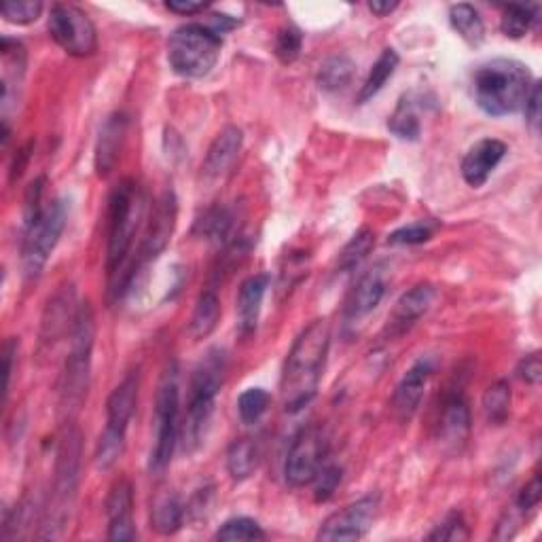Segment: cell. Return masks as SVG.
<instances>
[{
    "instance_id": "cell-33",
    "label": "cell",
    "mask_w": 542,
    "mask_h": 542,
    "mask_svg": "<svg viewBox=\"0 0 542 542\" xmlns=\"http://www.w3.org/2000/svg\"><path fill=\"white\" fill-rule=\"evenodd\" d=\"M388 130L399 140H407V142L420 140L422 123H420L418 113H415V108L407 96L401 98V102L396 104L394 113L388 119Z\"/></svg>"
},
{
    "instance_id": "cell-11",
    "label": "cell",
    "mask_w": 542,
    "mask_h": 542,
    "mask_svg": "<svg viewBox=\"0 0 542 542\" xmlns=\"http://www.w3.org/2000/svg\"><path fill=\"white\" fill-rule=\"evenodd\" d=\"M176 216H178L176 195L174 191H164V195L159 197L149 214L144 238L140 242L136 257L132 259L130 274H128V293L132 291V286L138 280V276L144 274V269L164 255V250L168 248L172 233L176 229Z\"/></svg>"
},
{
    "instance_id": "cell-19",
    "label": "cell",
    "mask_w": 542,
    "mask_h": 542,
    "mask_svg": "<svg viewBox=\"0 0 542 542\" xmlns=\"http://www.w3.org/2000/svg\"><path fill=\"white\" fill-rule=\"evenodd\" d=\"M106 519H108V540L125 542L136 540L134 526V487L128 479L113 483L106 496Z\"/></svg>"
},
{
    "instance_id": "cell-32",
    "label": "cell",
    "mask_w": 542,
    "mask_h": 542,
    "mask_svg": "<svg viewBox=\"0 0 542 542\" xmlns=\"http://www.w3.org/2000/svg\"><path fill=\"white\" fill-rule=\"evenodd\" d=\"M538 20V5H507L502 9L500 30L509 39H523Z\"/></svg>"
},
{
    "instance_id": "cell-12",
    "label": "cell",
    "mask_w": 542,
    "mask_h": 542,
    "mask_svg": "<svg viewBox=\"0 0 542 542\" xmlns=\"http://www.w3.org/2000/svg\"><path fill=\"white\" fill-rule=\"evenodd\" d=\"M329 454V441L324 437L320 426H305L301 428L291 449L286 454L284 462V479L291 487H305L314 483L316 475L322 471V466L327 464Z\"/></svg>"
},
{
    "instance_id": "cell-9",
    "label": "cell",
    "mask_w": 542,
    "mask_h": 542,
    "mask_svg": "<svg viewBox=\"0 0 542 542\" xmlns=\"http://www.w3.org/2000/svg\"><path fill=\"white\" fill-rule=\"evenodd\" d=\"M140 373L132 371L123 377V382L111 392L106 401V426L96 445L94 462L98 471H111L125 451V437L138 403Z\"/></svg>"
},
{
    "instance_id": "cell-4",
    "label": "cell",
    "mask_w": 542,
    "mask_h": 542,
    "mask_svg": "<svg viewBox=\"0 0 542 542\" xmlns=\"http://www.w3.org/2000/svg\"><path fill=\"white\" fill-rule=\"evenodd\" d=\"M96 346V316L89 301L79 303L75 327L68 337V356L60 382V413L66 424L75 422L89 390L92 354Z\"/></svg>"
},
{
    "instance_id": "cell-3",
    "label": "cell",
    "mask_w": 542,
    "mask_h": 542,
    "mask_svg": "<svg viewBox=\"0 0 542 542\" xmlns=\"http://www.w3.org/2000/svg\"><path fill=\"white\" fill-rule=\"evenodd\" d=\"M534 83L530 68L511 58L483 62L473 72L475 102L490 117H509L523 111Z\"/></svg>"
},
{
    "instance_id": "cell-41",
    "label": "cell",
    "mask_w": 542,
    "mask_h": 542,
    "mask_svg": "<svg viewBox=\"0 0 542 542\" xmlns=\"http://www.w3.org/2000/svg\"><path fill=\"white\" fill-rule=\"evenodd\" d=\"M343 479V468L337 464H324L322 471L314 479V498L316 502H327L337 492Z\"/></svg>"
},
{
    "instance_id": "cell-31",
    "label": "cell",
    "mask_w": 542,
    "mask_h": 542,
    "mask_svg": "<svg viewBox=\"0 0 542 542\" xmlns=\"http://www.w3.org/2000/svg\"><path fill=\"white\" fill-rule=\"evenodd\" d=\"M511 403H513L511 384L507 382V379H500V382L492 384L490 388H487V392L483 394L485 420L490 424H494V426H502L504 422L509 420Z\"/></svg>"
},
{
    "instance_id": "cell-15",
    "label": "cell",
    "mask_w": 542,
    "mask_h": 542,
    "mask_svg": "<svg viewBox=\"0 0 542 542\" xmlns=\"http://www.w3.org/2000/svg\"><path fill=\"white\" fill-rule=\"evenodd\" d=\"M77 295L75 286H62L60 291L47 301V307L41 318V333H39V354H51L64 337H70L72 327L77 320Z\"/></svg>"
},
{
    "instance_id": "cell-36",
    "label": "cell",
    "mask_w": 542,
    "mask_h": 542,
    "mask_svg": "<svg viewBox=\"0 0 542 542\" xmlns=\"http://www.w3.org/2000/svg\"><path fill=\"white\" fill-rule=\"evenodd\" d=\"M271 396L263 388H248L238 399V413L244 424H257L269 409Z\"/></svg>"
},
{
    "instance_id": "cell-23",
    "label": "cell",
    "mask_w": 542,
    "mask_h": 542,
    "mask_svg": "<svg viewBox=\"0 0 542 542\" xmlns=\"http://www.w3.org/2000/svg\"><path fill=\"white\" fill-rule=\"evenodd\" d=\"M242 144H244V132L238 128V125H227V128H223L206 153L204 166H202L204 178L216 180L225 176L229 168L233 166V161L238 159Z\"/></svg>"
},
{
    "instance_id": "cell-6",
    "label": "cell",
    "mask_w": 542,
    "mask_h": 542,
    "mask_svg": "<svg viewBox=\"0 0 542 542\" xmlns=\"http://www.w3.org/2000/svg\"><path fill=\"white\" fill-rule=\"evenodd\" d=\"M83 437L75 424H66L56 451V471H53L51 496L41 521V538H58L70 521L81 479Z\"/></svg>"
},
{
    "instance_id": "cell-24",
    "label": "cell",
    "mask_w": 542,
    "mask_h": 542,
    "mask_svg": "<svg viewBox=\"0 0 542 542\" xmlns=\"http://www.w3.org/2000/svg\"><path fill=\"white\" fill-rule=\"evenodd\" d=\"M269 288V276L257 274L242 282L238 293V331L242 337H250L259 327L263 299Z\"/></svg>"
},
{
    "instance_id": "cell-25",
    "label": "cell",
    "mask_w": 542,
    "mask_h": 542,
    "mask_svg": "<svg viewBox=\"0 0 542 542\" xmlns=\"http://www.w3.org/2000/svg\"><path fill=\"white\" fill-rule=\"evenodd\" d=\"M185 513L187 509L176 492H161L151 507V528L161 536H172L185 526Z\"/></svg>"
},
{
    "instance_id": "cell-13",
    "label": "cell",
    "mask_w": 542,
    "mask_h": 542,
    "mask_svg": "<svg viewBox=\"0 0 542 542\" xmlns=\"http://www.w3.org/2000/svg\"><path fill=\"white\" fill-rule=\"evenodd\" d=\"M49 34L68 56L89 58L98 51V32L89 15L75 5H53Z\"/></svg>"
},
{
    "instance_id": "cell-20",
    "label": "cell",
    "mask_w": 542,
    "mask_h": 542,
    "mask_svg": "<svg viewBox=\"0 0 542 542\" xmlns=\"http://www.w3.org/2000/svg\"><path fill=\"white\" fill-rule=\"evenodd\" d=\"M507 144L496 138H483L477 144H473L468 153L462 159V178L466 185L475 189L483 187L487 178L494 174V170L500 166V161L507 155Z\"/></svg>"
},
{
    "instance_id": "cell-27",
    "label": "cell",
    "mask_w": 542,
    "mask_h": 542,
    "mask_svg": "<svg viewBox=\"0 0 542 542\" xmlns=\"http://www.w3.org/2000/svg\"><path fill=\"white\" fill-rule=\"evenodd\" d=\"M259 443L250 437L236 439L227 449V471L233 481H246L259 466Z\"/></svg>"
},
{
    "instance_id": "cell-7",
    "label": "cell",
    "mask_w": 542,
    "mask_h": 542,
    "mask_svg": "<svg viewBox=\"0 0 542 542\" xmlns=\"http://www.w3.org/2000/svg\"><path fill=\"white\" fill-rule=\"evenodd\" d=\"M223 36L204 24L178 26L168 39V62L178 77L202 79L221 58Z\"/></svg>"
},
{
    "instance_id": "cell-5",
    "label": "cell",
    "mask_w": 542,
    "mask_h": 542,
    "mask_svg": "<svg viewBox=\"0 0 542 542\" xmlns=\"http://www.w3.org/2000/svg\"><path fill=\"white\" fill-rule=\"evenodd\" d=\"M225 371V352L221 348H212L191 373L187 413L183 424H180V443H183V451H187V454L200 449L208 437L216 396L223 388Z\"/></svg>"
},
{
    "instance_id": "cell-45",
    "label": "cell",
    "mask_w": 542,
    "mask_h": 542,
    "mask_svg": "<svg viewBox=\"0 0 542 542\" xmlns=\"http://www.w3.org/2000/svg\"><path fill=\"white\" fill-rule=\"evenodd\" d=\"M517 375L519 379H523V382L530 384V386H538L540 379H542V363H540V354L534 352V354H528L521 358V363L517 365Z\"/></svg>"
},
{
    "instance_id": "cell-44",
    "label": "cell",
    "mask_w": 542,
    "mask_h": 542,
    "mask_svg": "<svg viewBox=\"0 0 542 542\" xmlns=\"http://www.w3.org/2000/svg\"><path fill=\"white\" fill-rule=\"evenodd\" d=\"M540 104H542V89H540V83H534L526 104H523V113H526V123L530 125L532 134L540 132V121H542Z\"/></svg>"
},
{
    "instance_id": "cell-34",
    "label": "cell",
    "mask_w": 542,
    "mask_h": 542,
    "mask_svg": "<svg viewBox=\"0 0 542 542\" xmlns=\"http://www.w3.org/2000/svg\"><path fill=\"white\" fill-rule=\"evenodd\" d=\"M373 246H375V236L371 229H360L358 233H354V238L339 252V259H337L339 274H350V271H354L369 257Z\"/></svg>"
},
{
    "instance_id": "cell-2",
    "label": "cell",
    "mask_w": 542,
    "mask_h": 542,
    "mask_svg": "<svg viewBox=\"0 0 542 542\" xmlns=\"http://www.w3.org/2000/svg\"><path fill=\"white\" fill-rule=\"evenodd\" d=\"M329 348L331 327L324 318L307 324L295 339L280 379L282 403L288 413H297L316 399Z\"/></svg>"
},
{
    "instance_id": "cell-10",
    "label": "cell",
    "mask_w": 542,
    "mask_h": 542,
    "mask_svg": "<svg viewBox=\"0 0 542 542\" xmlns=\"http://www.w3.org/2000/svg\"><path fill=\"white\" fill-rule=\"evenodd\" d=\"M70 204L60 197L43 208L39 216L24 223L22 238V267L26 280H39L49 257L56 250L68 223Z\"/></svg>"
},
{
    "instance_id": "cell-17",
    "label": "cell",
    "mask_w": 542,
    "mask_h": 542,
    "mask_svg": "<svg viewBox=\"0 0 542 542\" xmlns=\"http://www.w3.org/2000/svg\"><path fill=\"white\" fill-rule=\"evenodd\" d=\"M388 291V271L384 265H375L358 278L350 291L346 305H343V322L358 324L360 320L369 318L377 305L382 303Z\"/></svg>"
},
{
    "instance_id": "cell-47",
    "label": "cell",
    "mask_w": 542,
    "mask_h": 542,
    "mask_svg": "<svg viewBox=\"0 0 542 542\" xmlns=\"http://www.w3.org/2000/svg\"><path fill=\"white\" fill-rule=\"evenodd\" d=\"M5 403L9 399V392H11V377H13V360H15V354H17V339L15 337H9L5 341Z\"/></svg>"
},
{
    "instance_id": "cell-1",
    "label": "cell",
    "mask_w": 542,
    "mask_h": 542,
    "mask_svg": "<svg viewBox=\"0 0 542 542\" xmlns=\"http://www.w3.org/2000/svg\"><path fill=\"white\" fill-rule=\"evenodd\" d=\"M144 206H147V200L134 180H121L108 200L106 276L108 299L113 303L128 295L132 248L144 221Z\"/></svg>"
},
{
    "instance_id": "cell-16",
    "label": "cell",
    "mask_w": 542,
    "mask_h": 542,
    "mask_svg": "<svg viewBox=\"0 0 542 542\" xmlns=\"http://www.w3.org/2000/svg\"><path fill=\"white\" fill-rule=\"evenodd\" d=\"M432 373H435V360L422 356L407 369L399 386H396L392 394V413L401 424L411 422L413 415L418 413Z\"/></svg>"
},
{
    "instance_id": "cell-26",
    "label": "cell",
    "mask_w": 542,
    "mask_h": 542,
    "mask_svg": "<svg viewBox=\"0 0 542 542\" xmlns=\"http://www.w3.org/2000/svg\"><path fill=\"white\" fill-rule=\"evenodd\" d=\"M399 64H401V56L396 53V49L388 47V49H384L382 53H379L377 62L369 70V75H367L363 87H360L358 98H356L358 104H367L379 92H382V89L386 87V83L394 77V72H396V68H399Z\"/></svg>"
},
{
    "instance_id": "cell-18",
    "label": "cell",
    "mask_w": 542,
    "mask_h": 542,
    "mask_svg": "<svg viewBox=\"0 0 542 542\" xmlns=\"http://www.w3.org/2000/svg\"><path fill=\"white\" fill-rule=\"evenodd\" d=\"M435 299H437V288L428 282L415 284L413 288H409V291L396 301L394 310L388 318V324H386L388 339L403 337L407 331H411L415 324H418V320H422V316L430 312Z\"/></svg>"
},
{
    "instance_id": "cell-8",
    "label": "cell",
    "mask_w": 542,
    "mask_h": 542,
    "mask_svg": "<svg viewBox=\"0 0 542 542\" xmlns=\"http://www.w3.org/2000/svg\"><path fill=\"white\" fill-rule=\"evenodd\" d=\"M180 439V386L178 365L168 363L155 394V435L149 454V473L159 477L168 471Z\"/></svg>"
},
{
    "instance_id": "cell-28",
    "label": "cell",
    "mask_w": 542,
    "mask_h": 542,
    "mask_svg": "<svg viewBox=\"0 0 542 542\" xmlns=\"http://www.w3.org/2000/svg\"><path fill=\"white\" fill-rule=\"evenodd\" d=\"M221 320V299L216 295L212 288L204 291L195 301L193 307V316L189 322V333L193 339H206Z\"/></svg>"
},
{
    "instance_id": "cell-30",
    "label": "cell",
    "mask_w": 542,
    "mask_h": 542,
    "mask_svg": "<svg viewBox=\"0 0 542 542\" xmlns=\"http://www.w3.org/2000/svg\"><path fill=\"white\" fill-rule=\"evenodd\" d=\"M356 72V64L348 56H331L324 60L318 68L316 83L322 92H341L352 83Z\"/></svg>"
},
{
    "instance_id": "cell-46",
    "label": "cell",
    "mask_w": 542,
    "mask_h": 542,
    "mask_svg": "<svg viewBox=\"0 0 542 542\" xmlns=\"http://www.w3.org/2000/svg\"><path fill=\"white\" fill-rule=\"evenodd\" d=\"M32 151H34V140H28V142L24 144V147L15 153L13 164H11V170H9L11 185L15 183V180H20L22 174L26 172L28 161H30V157H32Z\"/></svg>"
},
{
    "instance_id": "cell-38",
    "label": "cell",
    "mask_w": 542,
    "mask_h": 542,
    "mask_svg": "<svg viewBox=\"0 0 542 542\" xmlns=\"http://www.w3.org/2000/svg\"><path fill=\"white\" fill-rule=\"evenodd\" d=\"M301 49H303V34L297 26L288 24V26H282L276 34V43H274V53L276 58L288 66L297 62V58L301 56Z\"/></svg>"
},
{
    "instance_id": "cell-49",
    "label": "cell",
    "mask_w": 542,
    "mask_h": 542,
    "mask_svg": "<svg viewBox=\"0 0 542 542\" xmlns=\"http://www.w3.org/2000/svg\"><path fill=\"white\" fill-rule=\"evenodd\" d=\"M369 9H371V13H375L377 17H386V15H390L392 11L399 9V3H396V0H371Z\"/></svg>"
},
{
    "instance_id": "cell-22",
    "label": "cell",
    "mask_w": 542,
    "mask_h": 542,
    "mask_svg": "<svg viewBox=\"0 0 542 542\" xmlns=\"http://www.w3.org/2000/svg\"><path fill=\"white\" fill-rule=\"evenodd\" d=\"M128 125H130V119L125 113H113L102 123L98 140H96V155H94L96 174L100 178H108L113 174L121 149H123L125 134H128Z\"/></svg>"
},
{
    "instance_id": "cell-37",
    "label": "cell",
    "mask_w": 542,
    "mask_h": 542,
    "mask_svg": "<svg viewBox=\"0 0 542 542\" xmlns=\"http://www.w3.org/2000/svg\"><path fill=\"white\" fill-rule=\"evenodd\" d=\"M263 538L265 532L259 526V521L250 517L227 519L214 534V540H263Z\"/></svg>"
},
{
    "instance_id": "cell-29",
    "label": "cell",
    "mask_w": 542,
    "mask_h": 542,
    "mask_svg": "<svg viewBox=\"0 0 542 542\" xmlns=\"http://www.w3.org/2000/svg\"><path fill=\"white\" fill-rule=\"evenodd\" d=\"M449 24L458 32L460 39L471 47H479L485 41L483 17L473 5L460 3L449 7Z\"/></svg>"
},
{
    "instance_id": "cell-14",
    "label": "cell",
    "mask_w": 542,
    "mask_h": 542,
    "mask_svg": "<svg viewBox=\"0 0 542 542\" xmlns=\"http://www.w3.org/2000/svg\"><path fill=\"white\" fill-rule=\"evenodd\" d=\"M379 509H382V498H379V494L358 498L356 502L348 504V507H343L341 511L324 519L316 538L329 542L365 538L373 528Z\"/></svg>"
},
{
    "instance_id": "cell-48",
    "label": "cell",
    "mask_w": 542,
    "mask_h": 542,
    "mask_svg": "<svg viewBox=\"0 0 542 542\" xmlns=\"http://www.w3.org/2000/svg\"><path fill=\"white\" fill-rule=\"evenodd\" d=\"M166 9L178 15H195L204 9H208V3H195V0H168Z\"/></svg>"
},
{
    "instance_id": "cell-40",
    "label": "cell",
    "mask_w": 542,
    "mask_h": 542,
    "mask_svg": "<svg viewBox=\"0 0 542 542\" xmlns=\"http://www.w3.org/2000/svg\"><path fill=\"white\" fill-rule=\"evenodd\" d=\"M0 13L9 24L28 26L41 17L43 3L41 0H13V3L0 5Z\"/></svg>"
},
{
    "instance_id": "cell-39",
    "label": "cell",
    "mask_w": 542,
    "mask_h": 542,
    "mask_svg": "<svg viewBox=\"0 0 542 542\" xmlns=\"http://www.w3.org/2000/svg\"><path fill=\"white\" fill-rule=\"evenodd\" d=\"M437 229H439L437 221L411 223L407 227H401V229H396L394 233H390L388 244H392V246H420V244L432 240Z\"/></svg>"
},
{
    "instance_id": "cell-42",
    "label": "cell",
    "mask_w": 542,
    "mask_h": 542,
    "mask_svg": "<svg viewBox=\"0 0 542 542\" xmlns=\"http://www.w3.org/2000/svg\"><path fill=\"white\" fill-rule=\"evenodd\" d=\"M428 540H449V542H460L471 538V532H468L466 521L460 513H451L445 517L441 526H437L428 536Z\"/></svg>"
},
{
    "instance_id": "cell-21",
    "label": "cell",
    "mask_w": 542,
    "mask_h": 542,
    "mask_svg": "<svg viewBox=\"0 0 542 542\" xmlns=\"http://www.w3.org/2000/svg\"><path fill=\"white\" fill-rule=\"evenodd\" d=\"M468 435H471V407H468L464 392L458 390L449 394L443 403L439 441L451 451H460L466 445Z\"/></svg>"
},
{
    "instance_id": "cell-35",
    "label": "cell",
    "mask_w": 542,
    "mask_h": 542,
    "mask_svg": "<svg viewBox=\"0 0 542 542\" xmlns=\"http://www.w3.org/2000/svg\"><path fill=\"white\" fill-rule=\"evenodd\" d=\"M231 227H233V214L219 206V208H212L204 214L202 221H197V231L202 233L204 238L208 240H216V242H225L229 238L231 233Z\"/></svg>"
},
{
    "instance_id": "cell-43",
    "label": "cell",
    "mask_w": 542,
    "mask_h": 542,
    "mask_svg": "<svg viewBox=\"0 0 542 542\" xmlns=\"http://www.w3.org/2000/svg\"><path fill=\"white\" fill-rule=\"evenodd\" d=\"M540 498H542V485H540V477L536 475L530 483H526V487L519 492L517 500H515V509L526 515L530 511H534L538 504H540Z\"/></svg>"
}]
</instances>
